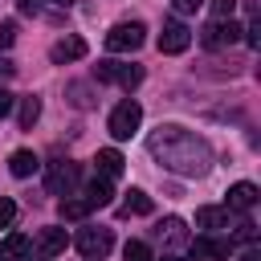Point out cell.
<instances>
[{"instance_id": "1", "label": "cell", "mask_w": 261, "mask_h": 261, "mask_svg": "<svg viewBox=\"0 0 261 261\" xmlns=\"http://www.w3.org/2000/svg\"><path fill=\"white\" fill-rule=\"evenodd\" d=\"M147 147H151V155H155L167 171H175V175H204V171L212 167V147H208L200 135L184 130V126H175V122H163V126L147 139Z\"/></svg>"}, {"instance_id": "2", "label": "cell", "mask_w": 261, "mask_h": 261, "mask_svg": "<svg viewBox=\"0 0 261 261\" xmlns=\"http://www.w3.org/2000/svg\"><path fill=\"white\" fill-rule=\"evenodd\" d=\"M139 122H143V106L135 102V98H126V102H118L114 110H110V135L114 139H130L135 130H139Z\"/></svg>"}, {"instance_id": "3", "label": "cell", "mask_w": 261, "mask_h": 261, "mask_svg": "<svg viewBox=\"0 0 261 261\" xmlns=\"http://www.w3.org/2000/svg\"><path fill=\"white\" fill-rule=\"evenodd\" d=\"M143 37H147V29H143L139 20H122V24H114V29L106 33V49H110V53H135V49L143 45Z\"/></svg>"}, {"instance_id": "4", "label": "cell", "mask_w": 261, "mask_h": 261, "mask_svg": "<svg viewBox=\"0 0 261 261\" xmlns=\"http://www.w3.org/2000/svg\"><path fill=\"white\" fill-rule=\"evenodd\" d=\"M241 33H245V29H241L232 16H228V20H212V24L200 29V45H204V49H224V45H237Z\"/></svg>"}, {"instance_id": "5", "label": "cell", "mask_w": 261, "mask_h": 261, "mask_svg": "<svg viewBox=\"0 0 261 261\" xmlns=\"http://www.w3.org/2000/svg\"><path fill=\"white\" fill-rule=\"evenodd\" d=\"M94 77H98V82H114V86H122V90H135V86L143 82V65H122V61H98Z\"/></svg>"}, {"instance_id": "6", "label": "cell", "mask_w": 261, "mask_h": 261, "mask_svg": "<svg viewBox=\"0 0 261 261\" xmlns=\"http://www.w3.org/2000/svg\"><path fill=\"white\" fill-rule=\"evenodd\" d=\"M73 245H77V253H82V257H90V261H98V257H106V253H110V245H114V237H110V228H82Z\"/></svg>"}, {"instance_id": "7", "label": "cell", "mask_w": 261, "mask_h": 261, "mask_svg": "<svg viewBox=\"0 0 261 261\" xmlns=\"http://www.w3.org/2000/svg\"><path fill=\"white\" fill-rule=\"evenodd\" d=\"M188 45H192V29L184 20H167L159 33V53H184Z\"/></svg>"}, {"instance_id": "8", "label": "cell", "mask_w": 261, "mask_h": 261, "mask_svg": "<svg viewBox=\"0 0 261 261\" xmlns=\"http://www.w3.org/2000/svg\"><path fill=\"white\" fill-rule=\"evenodd\" d=\"M257 196H261V192H257V184L241 179V184H232V188H228V204H224V208H232V212H249V208L257 204Z\"/></svg>"}, {"instance_id": "9", "label": "cell", "mask_w": 261, "mask_h": 261, "mask_svg": "<svg viewBox=\"0 0 261 261\" xmlns=\"http://www.w3.org/2000/svg\"><path fill=\"white\" fill-rule=\"evenodd\" d=\"M192 253L204 257V261H228L232 245H228V241H216V237H196V241H192Z\"/></svg>"}, {"instance_id": "10", "label": "cell", "mask_w": 261, "mask_h": 261, "mask_svg": "<svg viewBox=\"0 0 261 261\" xmlns=\"http://www.w3.org/2000/svg\"><path fill=\"white\" fill-rule=\"evenodd\" d=\"M49 57H53L57 65H65V61H82V57H86V41H82V37H61V41L49 49Z\"/></svg>"}, {"instance_id": "11", "label": "cell", "mask_w": 261, "mask_h": 261, "mask_svg": "<svg viewBox=\"0 0 261 261\" xmlns=\"http://www.w3.org/2000/svg\"><path fill=\"white\" fill-rule=\"evenodd\" d=\"M29 249H33V241H29L24 232H8V237H0V261H24Z\"/></svg>"}, {"instance_id": "12", "label": "cell", "mask_w": 261, "mask_h": 261, "mask_svg": "<svg viewBox=\"0 0 261 261\" xmlns=\"http://www.w3.org/2000/svg\"><path fill=\"white\" fill-rule=\"evenodd\" d=\"M196 224L204 232H216V228H228V208H216V204H204L196 208Z\"/></svg>"}, {"instance_id": "13", "label": "cell", "mask_w": 261, "mask_h": 261, "mask_svg": "<svg viewBox=\"0 0 261 261\" xmlns=\"http://www.w3.org/2000/svg\"><path fill=\"white\" fill-rule=\"evenodd\" d=\"M37 167H41V159H37V155H33V151H24V147H20V151H12V155H8V171H12V175H16V179H29V175H33V171H37Z\"/></svg>"}, {"instance_id": "14", "label": "cell", "mask_w": 261, "mask_h": 261, "mask_svg": "<svg viewBox=\"0 0 261 261\" xmlns=\"http://www.w3.org/2000/svg\"><path fill=\"white\" fill-rule=\"evenodd\" d=\"M94 163H98V175H106V179H114V175H122V167H126V159H122V151H114V147H102Z\"/></svg>"}, {"instance_id": "15", "label": "cell", "mask_w": 261, "mask_h": 261, "mask_svg": "<svg viewBox=\"0 0 261 261\" xmlns=\"http://www.w3.org/2000/svg\"><path fill=\"white\" fill-rule=\"evenodd\" d=\"M110 196H114V188H110L106 175H94V179L86 184V204H90V208H106Z\"/></svg>"}, {"instance_id": "16", "label": "cell", "mask_w": 261, "mask_h": 261, "mask_svg": "<svg viewBox=\"0 0 261 261\" xmlns=\"http://www.w3.org/2000/svg\"><path fill=\"white\" fill-rule=\"evenodd\" d=\"M65 245H69L65 228H41V237H37V249H41L45 257H57V253H65Z\"/></svg>"}, {"instance_id": "17", "label": "cell", "mask_w": 261, "mask_h": 261, "mask_svg": "<svg viewBox=\"0 0 261 261\" xmlns=\"http://www.w3.org/2000/svg\"><path fill=\"white\" fill-rule=\"evenodd\" d=\"M151 196L147 192H139V188H130L126 192V200H122V216H151Z\"/></svg>"}, {"instance_id": "18", "label": "cell", "mask_w": 261, "mask_h": 261, "mask_svg": "<svg viewBox=\"0 0 261 261\" xmlns=\"http://www.w3.org/2000/svg\"><path fill=\"white\" fill-rule=\"evenodd\" d=\"M94 208L86 204V196H65L61 200V220H86Z\"/></svg>"}, {"instance_id": "19", "label": "cell", "mask_w": 261, "mask_h": 261, "mask_svg": "<svg viewBox=\"0 0 261 261\" xmlns=\"http://www.w3.org/2000/svg\"><path fill=\"white\" fill-rule=\"evenodd\" d=\"M73 179H77V171H73V167H65V163H57V167L49 171V188H53L57 196H61V192L69 196V184H73Z\"/></svg>"}, {"instance_id": "20", "label": "cell", "mask_w": 261, "mask_h": 261, "mask_svg": "<svg viewBox=\"0 0 261 261\" xmlns=\"http://www.w3.org/2000/svg\"><path fill=\"white\" fill-rule=\"evenodd\" d=\"M159 237H163L167 245H184V241H188V232H184V220H179V216H167V220L159 224Z\"/></svg>"}, {"instance_id": "21", "label": "cell", "mask_w": 261, "mask_h": 261, "mask_svg": "<svg viewBox=\"0 0 261 261\" xmlns=\"http://www.w3.org/2000/svg\"><path fill=\"white\" fill-rule=\"evenodd\" d=\"M37 118H41V98H24V102H20V126L29 130Z\"/></svg>"}, {"instance_id": "22", "label": "cell", "mask_w": 261, "mask_h": 261, "mask_svg": "<svg viewBox=\"0 0 261 261\" xmlns=\"http://www.w3.org/2000/svg\"><path fill=\"white\" fill-rule=\"evenodd\" d=\"M122 257H126V261H155V257H151V245H147V241H126Z\"/></svg>"}, {"instance_id": "23", "label": "cell", "mask_w": 261, "mask_h": 261, "mask_svg": "<svg viewBox=\"0 0 261 261\" xmlns=\"http://www.w3.org/2000/svg\"><path fill=\"white\" fill-rule=\"evenodd\" d=\"M16 220V200H8V196H0V228H8Z\"/></svg>"}, {"instance_id": "24", "label": "cell", "mask_w": 261, "mask_h": 261, "mask_svg": "<svg viewBox=\"0 0 261 261\" xmlns=\"http://www.w3.org/2000/svg\"><path fill=\"white\" fill-rule=\"evenodd\" d=\"M12 41H16V24L12 20H0V49H8Z\"/></svg>"}, {"instance_id": "25", "label": "cell", "mask_w": 261, "mask_h": 261, "mask_svg": "<svg viewBox=\"0 0 261 261\" xmlns=\"http://www.w3.org/2000/svg\"><path fill=\"white\" fill-rule=\"evenodd\" d=\"M232 8H237V0H212V12H216V20H228V16H232Z\"/></svg>"}, {"instance_id": "26", "label": "cell", "mask_w": 261, "mask_h": 261, "mask_svg": "<svg viewBox=\"0 0 261 261\" xmlns=\"http://www.w3.org/2000/svg\"><path fill=\"white\" fill-rule=\"evenodd\" d=\"M200 4H204V0H171V8H175V12H196Z\"/></svg>"}, {"instance_id": "27", "label": "cell", "mask_w": 261, "mask_h": 261, "mask_svg": "<svg viewBox=\"0 0 261 261\" xmlns=\"http://www.w3.org/2000/svg\"><path fill=\"white\" fill-rule=\"evenodd\" d=\"M16 8L29 12V16H37V12H41V0H16Z\"/></svg>"}, {"instance_id": "28", "label": "cell", "mask_w": 261, "mask_h": 261, "mask_svg": "<svg viewBox=\"0 0 261 261\" xmlns=\"http://www.w3.org/2000/svg\"><path fill=\"white\" fill-rule=\"evenodd\" d=\"M237 237H241V241H253V237H257V228H253V220H245V224L237 228Z\"/></svg>"}, {"instance_id": "29", "label": "cell", "mask_w": 261, "mask_h": 261, "mask_svg": "<svg viewBox=\"0 0 261 261\" xmlns=\"http://www.w3.org/2000/svg\"><path fill=\"white\" fill-rule=\"evenodd\" d=\"M8 110H12V94H8V90H4V86H0V118H4V114H8Z\"/></svg>"}, {"instance_id": "30", "label": "cell", "mask_w": 261, "mask_h": 261, "mask_svg": "<svg viewBox=\"0 0 261 261\" xmlns=\"http://www.w3.org/2000/svg\"><path fill=\"white\" fill-rule=\"evenodd\" d=\"M245 41L257 49V45H261V24H249V37H245Z\"/></svg>"}, {"instance_id": "31", "label": "cell", "mask_w": 261, "mask_h": 261, "mask_svg": "<svg viewBox=\"0 0 261 261\" xmlns=\"http://www.w3.org/2000/svg\"><path fill=\"white\" fill-rule=\"evenodd\" d=\"M12 73H16V65H12L8 57H0V77H12Z\"/></svg>"}, {"instance_id": "32", "label": "cell", "mask_w": 261, "mask_h": 261, "mask_svg": "<svg viewBox=\"0 0 261 261\" xmlns=\"http://www.w3.org/2000/svg\"><path fill=\"white\" fill-rule=\"evenodd\" d=\"M241 261H261V249H257V245H249V249L241 253Z\"/></svg>"}, {"instance_id": "33", "label": "cell", "mask_w": 261, "mask_h": 261, "mask_svg": "<svg viewBox=\"0 0 261 261\" xmlns=\"http://www.w3.org/2000/svg\"><path fill=\"white\" fill-rule=\"evenodd\" d=\"M53 4H61V8H69V4H73V0H53Z\"/></svg>"}, {"instance_id": "34", "label": "cell", "mask_w": 261, "mask_h": 261, "mask_svg": "<svg viewBox=\"0 0 261 261\" xmlns=\"http://www.w3.org/2000/svg\"><path fill=\"white\" fill-rule=\"evenodd\" d=\"M163 261H184V257H163Z\"/></svg>"}]
</instances>
